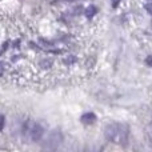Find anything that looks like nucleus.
I'll list each match as a JSON object with an SVG mask.
<instances>
[{
    "mask_svg": "<svg viewBox=\"0 0 152 152\" xmlns=\"http://www.w3.org/2000/svg\"><path fill=\"white\" fill-rule=\"evenodd\" d=\"M105 137L111 143H118V144H124L128 139V128L127 126L120 123H112L107 126L105 128Z\"/></svg>",
    "mask_w": 152,
    "mask_h": 152,
    "instance_id": "2",
    "label": "nucleus"
},
{
    "mask_svg": "<svg viewBox=\"0 0 152 152\" xmlns=\"http://www.w3.org/2000/svg\"><path fill=\"white\" fill-rule=\"evenodd\" d=\"M144 8H145V11H147L150 15H152V3H145Z\"/></svg>",
    "mask_w": 152,
    "mask_h": 152,
    "instance_id": "3",
    "label": "nucleus"
},
{
    "mask_svg": "<svg viewBox=\"0 0 152 152\" xmlns=\"http://www.w3.org/2000/svg\"><path fill=\"white\" fill-rule=\"evenodd\" d=\"M95 8L75 7L32 15H7L0 42V79L44 89L80 83L96 66L99 20Z\"/></svg>",
    "mask_w": 152,
    "mask_h": 152,
    "instance_id": "1",
    "label": "nucleus"
},
{
    "mask_svg": "<svg viewBox=\"0 0 152 152\" xmlns=\"http://www.w3.org/2000/svg\"><path fill=\"white\" fill-rule=\"evenodd\" d=\"M3 127H4V118H3V116H0V131L3 129Z\"/></svg>",
    "mask_w": 152,
    "mask_h": 152,
    "instance_id": "4",
    "label": "nucleus"
}]
</instances>
